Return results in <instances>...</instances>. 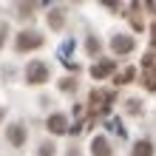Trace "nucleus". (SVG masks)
I'll list each match as a JSON object with an SVG mask.
<instances>
[{
    "instance_id": "1",
    "label": "nucleus",
    "mask_w": 156,
    "mask_h": 156,
    "mask_svg": "<svg viewBox=\"0 0 156 156\" xmlns=\"http://www.w3.org/2000/svg\"><path fill=\"white\" fill-rule=\"evenodd\" d=\"M26 77H29L31 85H40V82L48 80V66H45V62H40V60H31L29 66H26Z\"/></svg>"
},
{
    "instance_id": "2",
    "label": "nucleus",
    "mask_w": 156,
    "mask_h": 156,
    "mask_svg": "<svg viewBox=\"0 0 156 156\" xmlns=\"http://www.w3.org/2000/svg\"><path fill=\"white\" fill-rule=\"evenodd\" d=\"M40 45H43V37L37 31H23V34H17V40H14L17 51H31V48H40Z\"/></svg>"
},
{
    "instance_id": "3",
    "label": "nucleus",
    "mask_w": 156,
    "mask_h": 156,
    "mask_svg": "<svg viewBox=\"0 0 156 156\" xmlns=\"http://www.w3.org/2000/svg\"><path fill=\"white\" fill-rule=\"evenodd\" d=\"M133 37H128V34H114V40H111V48L114 54H128V51H133Z\"/></svg>"
},
{
    "instance_id": "4",
    "label": "nucleus",
    "mask_w": 156,
    "mask_h": 156,
    "mask_svg": "<svg viewBox=\"0 0 156 156\" xmlns=\"http://www.w3.org/2000/svg\"><path fill=\"white\" fill-rule=\"evenodd\" d=\"M9 142H12L14 145V148H23V145H26V128L23 125H9Z\"/></svg>"
},
{
    "instance_id": "5",
    "label": "nucleus",
    "mask_w": 156,
    "mask_h": 156,
    "mask_svg": "<svg viewBox=\"0 0 156 156\" xmlns=\"http://www.w3.org/2000/svg\"><path fill=\"white\" fill-rule=\"evenodd\" d=\"M48 131H51V133H66V131H68V119L62 116V114L48 116Z\"/></svg>"
},
{
    "instance_id": "6",
    "label": "nucleus",
    "mask_w": 156,
    "mask_h": 156,
    "mask_svg": "<svg viewBox=\"0 0 156 156\" xmlns=\"http://www.w3.org/2000/svg\"><path fill=\"white\" fill-rule=\"evenodd\" d=\"M91 153L94 156H111V145H108L105 136H97V139L91 142Z\"/></svg>"
},
{
    "instance_id": "7",
    "label": "nucleus",
    "mask_w": 156,
    "mask_h": 156,
    "mask_svg": "<svg viewBox=\"0 0 156 156\" xmlns=\"http://www.w3.org/2000/svg\"><path fill=\"white\" fill-rule=\"evenodd\" d=\"M111 71H114V62H111V60H105V62H99V66L91 68V74L99 80V77H105V74H111Z\"/></svg>"
},
{
    "instance_id": "8",
    "label": "nucleus",
    "mask_w": 156,
    "mask_h": 156,
    "mask_svg": "<svg viewBox=\"0 0 156 156\" xmlns=\"http://www.w3.org/2000/svg\"><path fill=\"white\" fill-rule=\"evenodd\" d=\"M133 156H153V145L145 142V139L136 142V145H133Z\"/></svg>"
},
{
    "instance_id": "9",
    "label": "nucleus",
    "mask_w": 156,
    "mask_h": 156,
    "mask_svg": "<svg viewBox=\"0 0 156 156\" xmlns=\"http://www.w3.org/2000/svg\"><path fill=\"white\" fill-rule=\"evenodd\" d=\"M37 156H54V145L51 142H43L40 151H37Z\"/></svg>"
},
{
    "instance_id": "10",
    "label": "nucleus",
    "mask_w": 156,
    "mask_h": 156,
    "mask_svg": "<svg viewBox=\"0 0 156 156\" xmlns=\"http://www.w3.org/2000/svg\"><path fill=\"white\" fill-rule=\"evenodd\" d=\"M48 23L54 26V29H60V26H62V14H60V12H51V17H48Z\"/></svg>"
},
{
    "instance_id": "11",
    "label": "nucleus",
    "mask_w": 156,
    "mask_h": 156,
    "mask_svg": "<svg viewBox=\"0 0 156 156\" xmlns=\"http://www.w3.org/2000/svg\"><path fill=\"white\" fill-rule=\"evenodd\" d=\"M97 48H99V43H97L94 37H88V51H91V54H97Z\"/></svg>"
},
{
    "instance_id": "12",
    "label": "nucleus",
    "mask_w": 156,
    "mask_h": 156,
    "mask_svg": "<svg viewBox=\"0 0 156 156\" xmlns=\"http://www.w3.org/2000/svg\"><path fill=\"white\" fill-rule=\"evenodd\" d=\"M66 156H80V148H68V153Z\"/></svg>"
},
{
    "instance_id": "13",
    "label": "nucleus",
    "mask_w": 156,
    "mask_h": 156,
    "mask_svg": "<svg viewBox=\"0 0 156 156\" xmlns=\"http://www.w3.org/2000/svg\"><path fill=\"white\" fill-rule=\"evenodd\" d=\"M0 119H3V108H0Z\"/></svg>"
}]
</instances>
